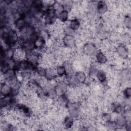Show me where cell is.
<instances>
[{
	"instance_id": "1",
	"label": "cell",
	"mask_w": 131,
	"mask_h": 131,
	"mask_svg": "<svg viewBox=\"0 0 131 131\" xmlns=\"http://www.w3.org/2000/svg\"><path fill=\"white\" fill-rule=\"evenodd\" d=\"M67 114L71 116L75 119H80L83 115L81 101L78 100L69 101L66 107Z\"/></svg>"
},
{
	"instance_id": "2",
	"label": "cell",
	"mask_w": 131,
	"mask_h": 131,
	"mask_svg": "<svg viewBox=\"0 0 131 131\" xmlns=\"http://www.w3.org/2000/svg\"><path fill=\"white\" fill-rule=\"evenodd\" d=\"M114 76L119 84H128L130 81L131 71L129 67H122L115 71Z\"/></svg>"
},
{
	"instance_id": "3",
	"label": "cell",
	"mask_w": 131,
	"mask_h": 131,
	"mask_svg": "<svg viewBox=\"0 0 131 131\" xmlns=\"http://www.w3.org/2000/svg\"><path fill=\"white\" fill-rule=\"evenodd\" d=\"M115 55L121 61L129 59L130 51L128 45L118 43L115 46Z\"/></svg>"
},
{
	"instance_id": "4",
	"label": "cell",
	"mask_w": 131,
	"mask_h": 131,
	"mask_svg": "<svg viewBox=\"0 0 131 131\" xmlns=\"http://www.w3.org/2000/svg\"><path fill=\"white\" fill-rule=\"evenodd\" d=\"M98 48L93 41H87L84 42L81 47L82 55L89 58L94 57L95 55L98 50Z\"/></svg>"
},
{
	"instance_id": "5",
	"label": "cell",
	"mask_w": 131,
	"mask_h": 131,
	"mask_svg": "<svg viewBox=\"0 0 131 131\" xmlns=\"http://www.w3.org/2000/svg\"><path fill=\"white\" fill-rule=\"evenodd\" d=\"M61 43L64 48L75 49L77 48V38L73 35H63L61 38Z\"/></svg>"
},
{
	"instance_id": "6",
	"label": "cell",
	"mask_w": 131,
	"mask_h": 131,
	"mask_svg": "<svg viewBox=\"0 0 131 131\" xmlns=\"http://www.w3.org/2000/svg\"><path fill=\"white\" fill-rule=\"evenodd\" d=\"M69 89L68 85L61 78H57L54 81V91L57 97L66 95Z\"/></svg>"
},
{
	"instance_id": "7",
	"label": "cell",
	"mask_w": 131,
	"mask_h": 131,
	"mask_svg": "<svg viewBox=\"0 0 131 131\" xmlns=\"http://www.w3.org/2000/svg\"><path fill=\"white\" fill-rule=\"evenodd\" d=\"M109 78V75L105 71L99 69L96 73L95 80L102 88H106L108 85Z\"/></svg>"
},
{
	"instance_id": "8",
	"label": "cell",
	"mask_w": 131,
	"mask_h": 131,
	"mask_svg": "<svg viewBox=\"0 0 131 131\" xmlns=\"http://www.w3.org/2000/svg\"><path fill=\"white\" fill-rule=\"evenodd\" d=\"M17 31L19 37L24 39H29L34 33L37 32L35 27L29 25H26Z\"/></svg>"
},
{
	"instance_id": "9",
	"label": "cell",
	"mask_w": 131,
	"mask_h": 131,
	"mask_svg": "<svg viewBox=\"0 0 131 131\" xmlns=\"http://www.w3.org/2000/svg\"><path fill=\"white\" fill-rule=\"evenodd\" d=\"M42 54L36 50L26 54V59L32 64L37 67L41 64Z\"/></svg>"
},
{
	"instance_id": "10",
	"label": "cell",
	"mask_w": 131,
	"mask_h": 131,
	"mask_svg": "<svg viewBox=\"0 0 131 131\" xmlns=\"http://www.w3.org/2000/svg\"><path fill=\"white\" fill-rule=\"evenodd\" d=\"M95 11L98 15L101 16H103L110 12V4L106 1H97L95 7Z\"/></svg>"
},
{
	"instance_id": "11",
	"label": "cell",
	"mask_w": 131,
	"mask_h": 131,
	"mask_svg": "<svg viewBox=\"0 0 131 131\" xmlns=\"http://www.w3.org/2000/svg\"><path fill=\"white\" fill-rule=\"evenodd\" d=\"M94 58V61L99 66L106 65L110 60L106 53L100 49L97 51Z\"/></svg>"
},
{
	"instance_id": "12",
	"label": "cell",
	"mask_w": 131,
	"mask_h": 131,
	"mask_svg": "<svg viewBox=\"0 0 131 131\" xmlns=\"http://www.w3.org/2000/svg\"><path fill=\"white\" fill-rule=\"evenodd\" d=\"M125 109V107L123 106L121 102L120 101L116 100L113 101L110 103L109 111L115 115H119L122 114Z\"/></svg>"
},
{
	"instance_id": "13",
	"label": "cell",
	"mask_w": 131,
	"mask_h": 131,
	"mask_svg": "<svg viewBox=\"0 0 131 131\" xmlns=\"http://www.w3.org/2000/svg\"><path fill=\"white\" fill-rule=\"evenodd\" d=\"M73 78L77 84L79 86L85 84L88 77L85 71L82 70H79L75 72Z\"/></svg>"
},
{
	"instance_id": "14",
	"label": "cell",
	"mask_w": 131,
	"mask_h": 131,
	"mask_svg": "<svg viewBox=\"0 0 131 131\" xmlns=\"http://www.w3.org/2000/svg\"><path fill=\"white\" fill-rule=\"evenodd\" d=\"M99 67V65H98L95 61H91L86 68V74L88 77L92 80L95 79L96 73L100 69Z\"/></svg>"
},
{
	"instance_id": "15",
	"label": "cell",
	"mask_w": 131,
	"mask_h": 131,
	"mask_svg": "<svg viewBox=\"0 0 131 131\" xmlns=\"http://www.w3.org/2000/svg\"><path fill=\"white\" fill-rule=\"evenodd\" d=\"M76 119L71 116L67 114L63 116L61 120L62 127L66 129H70L75 125Z\"/></svg>"
},
{
	"instance_id": "16",
	"label": "cell",
	"mask_w": 131,
	"mask_h": 131,
	"mask_svg": "<svg viewBox=\"0 0 131 131\" xmlns=\"http://www.w3.org/2000/svg\"><path fill=\"white\" fill-rule=\"evenodd\" d=\"M82 20L78 17H73L69 19L67 24L73 31L78 32L82 29Z\"/></svg>"
},
{
	"instance_id": "17",
	"label": "cell",
	"mask_w": 131,
	"mask_h": 131,
	"mask_svg": "<svg viewBox=\"0 0 131 131\" xmlns=\"http://www.w3.org/2000/svg\"><path fill=\"white\" fill-rule=\"evenodd\" d=\"M129 119H130L127 118L122 114L115 115L114 120L116 123L117 126V129H124L126 122Z\"/></svg>"
},
{
	"instance_id": "18",
	"label": "cell",
	"mask_w": 131,
	"mask_h": 131,
	"mask_svg": "<svg viewBox=\"0 0 131 131\" xmlns=\"http://www.w3.org/2000/svg\"><path fill=\"white\" fill-rule=\"evenodd\" d=\"M17 75V72L14 69H8L5 73L1 74V82H8Z\"/></svg>"
},
{
	"instance_id": "19",
	"label": "cell",
	"mask_w": 131,
	"mask_h": 131,
	"mask_svg": "<svg viewBox=\"0 0 131 131\" xmlns=\"http://www.w3.org/2000/svg\"><path fill=\"white\" fill-rule=\"evenodd\" d=\"M13 89L11 85L7 82H1V94L2 96L11 95Z\"/></svg>"
},
{
	"instance_id": "20",
	"label": "cell",
	"mask_w": 131,
	"mask_h": 131,
	"mask_svg": "<svg viewBox=\"0 0 131 131\" xmlns=\"http://www.w3.org/2000/svg\"><path fill=\"white\" fill-rule=\"evenodd\" d=\"M58 78L54 67H47V73L46 76V79L48 81H54Z\"/></svg>"
},
{
	"instance_id": "21",
	"label": "cell",
	"mask_w": 131,
	"mask_h": 131,
	"mask_svg": "<svg viewBox=\"0 0 131 131\" xmlns=\"http://www.w3.org/2000/svg\"><path fill=\"white\" fill-rule=\"evenodd\" d=\"M57 19L59 23L62 24H67L70 19V13L69 12L64 10L57 15Z\"/></svg>"
},
{
	"instance_id": "22",
	"label": "cell",
	"mask_w": 131,
	"mask_h": 131,
	"mask_svg": "<svg viewBox=\"0 0 131 131\" xmlns=\"http://www.w3.org/2000/svg\"><path fill=\"white\" fill-rule=\"evenodd\" d=\"M122 24L124 28L127 30V31H129L131 28V18L129 13L124 14L122 18Z\"/></svg>"
},
{
	"instance_id": "23",
	"label": "cell",
	"mask_w": 131,
	"mask_h": 131,
	"mask_svg": "<svg viewBox=\"0 0 131 131\" xmlns=\"http://www.w3.org/2000/svg\"><path fill=\"white\" fill-rule=\"evenodd\" d=\"M114 117H115V114L107 111L103 112L100 114V118L101 121L103 123L111 120H114Z\"/></svg>"
},
{
	"instance_id": "24",
	"label": "cell",
	"mask_w": 131,
	"mask_h": 131,
	"mask_svg": "<svg viewBox=\"0 0 131 131\" xmlns=\"http://www.w3.org/2000/svg\"><path fill=\"white\" fill-rule=\"evenodd\" d=\"M55 70L58 78H62L67 75V71L62 64H57L55 67Z\"/></svg>"
},
{
	"instance_id": "25",
	"label": "cell",
	"mask_w": 131,
	"mask_h": 131,
	"mask_svg": "<svg viewBox=\"0 0 131 131\" xmlns=\"http://www.w3.org/2000/svg\"><path fill=\"white\" fill-rule=\"evenodd\" d=\"M46 73H47V67L41 64H40L36 67V69L35 72V74L37 76L41 78H45V79H46Z\"/></svg>"
},
{
	"instance_id": "26",
	"label": "cell",
	"mask_w": 131,
	"mask_h": 131,
	"mask_svg": "<svg viewBox=\"0 0 131 131\" xmlns=\"http://www.w3.org/2000/svg\"><path fill=\"white\" fill-rule=\"evenodd\" d=\"M52 6L57 15L65 10L64 6L60 1H54Z\"/></svg>"
},
{
	"instance_id": "27",
	"label": "cell",
	"mask_w": 131,
	"mask_h": 131,
	"mask_svg": "<svg viewBox=\"0 0 131 131\" xmlns=\"http://www.w3.org/2000/svg\"><path fill=\"white\" fill-rule=\"evenodd\" d=\"M26 25H27V24L25 18L24 17H22L14 23L13 28L17 31H18Z\"/></svg>"
},
{
	"instance_id": "28",
	"label": "cell",
	"mask_w": 131,
	"mask_h": 131,
	"mask_svg": "<svg viewBox=\"0 0 131 131\" xmlns=\"http://www.w3.org/2000/svg\"><path fill=\"white\" fill-rule=\"evenodd\" d=\"M104 127L108 130L117 129V126L114 120H111L103 123Z\"/></svg>"
},
{
	"instance_id": "29",
	"label": "cell",
	"mask_w": 131,
	"mask_h": 131,
	"mask_svg": "<svg viewBox=\"0 0 131 131\" xmlns=\"http://www.w3.org/2000/svg\"><path fill=\"white\" fill-rule=\"evenodd\" d=\"M122 97L127 99H130L131 97V88L130 86L125 87L122 92Z\"/></svg>"
}]
</instances>
